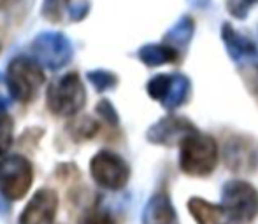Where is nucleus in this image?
<instances>
[{
    "label": "nucleus",
    "mask_w": 258,
    "mask_h": 224,
    "mask_svg": "<svg viewBox=\"0 0 258 224\" xmlns=\"http://www.w3.org/2000/svg\"><path fill=\"white\" fill-rule=\"evenodd\" d=\"M90 173L93 180L105 189H121L130 179V168L121 156L111 151H100L90 161Z\"/></svg>",
    "instance_id": "6"
},
{
    "label": "nucleus",
    "mask_w": 258,
    "mask_h": 224,
    "mask_svg": "<svg viewBox=\"0 0 258 224\" xmlns=\"http://www.w3.org/2000/svg\"><path fill=\"white\" fill-rule=\"evenodd\" d=\"M86 11H88V2H78L76 6L71 7V16L72 20H79V18H83L86 14Z\"/></svg>",
    "instance_id": "22"
},
{
    "label": "nucleus",
    "mask_w": 258,
    "mask_h": 224,
    "mask_svg": "<svg viewBox=\"0 0 258 224\" xmlns=\"http://www.w3.org/2000/svg\"><path fill=\"white\" fill-rule=\"evenodd\" d=\"M13 144V119L9 114L0 110V156L7 153Z\"/></svg>",
    "instance_id": "16"
},
{
    "label": "nucleus",
    "mask_w": 258,
    "mask_h": 224,
    "mask_svg": "<svg viewBox=\"0 0 258 224\" xmlns=\"http://www.w3.org/2000/svg\"><path fill=\"white\" fill-rule=\"evenodd\" d=\"M225 165L232 172H253L258 165V147L253 140L237 135L227 139L223 146Z\"/></svg>",
    "instance_id": "9"
},
{
    "label": "nucleus",
    "mask_w": 258,
    "mask_h": 224,
    "mask_svg": "<svg viewBox=\"0 0 258 224\" xmlns=\"http://www.w3.org/2000/svg\"><path fill=\"white\" fill-rule=\"evenodd\" d=\"M79 224H114V222H112V219L109 214H105L102 210H95V212L86 214Z\"/></svg>",
    "instance_id": "20"
},
{
    "label": "nucleus",
    "mask_w": 258,
    "mask_h": 224,
    "mask_svg": "<svg viewBox=\"0 0 258 224\" xmlns=\"http://www.w3.org/2000/svg\"><path fill=\"white\" fill-rule=\"evenodd\" d=\"M34 182V167L25 156L11 154L0 160V191L7 200H21Z\"/></svg>",
    "instance_id": "4"
},
{
    "label": "nucleus",
    "mask_w": 258,
    "mask_h": 224,
    "mask_svg": "<svg viewBox=\"0 0 258 224\" xmlns=\"http://www.w3.org/2000/svg\"><path fill=\"white\" fill-rule=\"evenodd\" d=\"M99 112L109 125H118V116H116V110L112 109V105L107 102V100H102V102L99 103Z\"/></svg>",
    "instance_id": "21"
},
{
    "label": "nucleus",
    "mask_w": 258,
    "mask_h": 224,
    "mask_svg": "<svg viewBox=\"0 0 258 224\" xmlns=\"http://www.w3.org/2000/svg\"><path fill=\"white\" fill-rule=\"evenodd\" d=\"M58 210V196L53 189H39L20 215V224H53Z\"/></svg>",
    "instance_id": "11"
},
{
    "label": "nucleus",
    "mask_w": 258,
    "mask_h": 224,
    "mask_svg": "<svg viewBox=\"0 0 258 224\" xmlns=\"http://www.w3.org/2000/svg\"><path fill=\"white\" fill-rule=\"evenodd\" d=\"M241 75L244 79L248 89L253 93V96L258 98V65H248L241 70Z\"/></svg>",
    "instance_id": "19"
},
{
    "label": "nucleus",
    "mask_w": 258,
    "mask_h": 224,
    "mask_svg": "<svg viewBox=\"0 0 258 224\" xmlns=\"http://www.w3.org/2000/svg\"><path fill=\"white\" fill-rule=\"evenodd\" d=\"M86 91L78 74H67L48 89V107L56 116H74L83 109Z\"/></svg>",
    "instance_id": "5"
},
{
    "label": "nucleus",
    "mask_w": 258,
    "mask_h": 224,
    "mask_svg": "<svg viewBox=\"0 0 258 224\" xmlns=\"http://www.w3.org/2000/svg\"><path fill=\"white\" fill-rule=\"evenodd\" d=\"M223 212L235 222H251L258 215V191L246 180H230L221 189Z\"/></svg>",
    "instance_id": "3"
},
{
    "label": "nucleus",
    "mask_w": 258,
    "mask_h": 224,
    "mask_svg": "<svg viewBox=\"0 0 258 224\" xmlns=\"http://www.w3.org/2000/svg\"><path fill=\"white\" fill-rule=\"evenodd\" d=\"M34 51L37 61L49 68H58L71 60L72 49L69 41L60 34H42L35 39Z\"/></svg>",
    "instance_id": "10"
},
{
    "label": "nucleus",
    "mask_w": 258,
    "mask_h": 224,
    "mask_svg": "<svg viewBox=\"0 0 258 224\" xmlns=\"http://www.w3.org/2000/svg\"><path fill=\"white\" fill-rule=\"evenodd\" d=\"M143 224H177V215L165 191L151 196L143 212Z\"/></svg>",
    "instance_id": "12"
},
{
    "label": "nucleus",
    "mask_w": 258,
    "mask_h": 224,
    "mask_svg": "<svg viewBox=\"0 0 258 224\" xmlns=\"http://www.w3.org/2000/svg\"><path fill=\"white\" fill-rule=\"evenodd\" d=\"M139 55L148 67H158V65L172 63L177 60V51L170 46H146L141 49Z\"/></svg>",
    "instance_id": "14"
},
{
    "label": "nucleus",
    "mask_w": 258,
    "mask_h": 224,
    "mask_svg": "<svg viewBox=\"0 0 258 224\" xmlns=\"http://www.w3.org/2000/svg\"><path fill=\"white\" fill-rule=\"evenodd\" d=\"M225 42H227V48L230 51V55L234 60H241L246 56H253L256 53L255 46L251 42L244 41V39L237 37L234 32L230 30V27H225Z\"/></svg>",
    "instance_id": "15"
},
{
    "label": "nucleus",
    "mask_w": 258,
    "mask_h": 224,
    "mask_svg": "<svg viewBox=\"0 0 258 224\" xmlns=\"http://www.w3.org/2000/svg\"><path fill=\"white\" fill-rule=\"evenodd\" d=\"M44 82V72L37 60L18 56L7 67V89L14 100L28 103L35 98Z\"/></svg>",
    "instance_id": "2"
},
{
    "label": "nucleus",
    "mask_w": 258,
    "mask_h": 224,
    "mask_svg": "<svg viewBox=\"0 0 258 224\" xmlns=\"http://www.w3.org/2000/svg\"><path fill=\"white\" fill-rule=\"evenodd\" d=\"M179 167L186 175L207 177L218 163V146L213 137L195 132L179 144Z\"/></svg>",
    "instance_id": "1"
},
{
    "label": "nucleus",
    "mask_w": 258,
    "mask_h": 224,
    "mask_svg": "<svg viewBox=\"0 0 258 224\" xmlns=\"http://www.w3.org/2000/svg\"><path fill=\"white\" fill-rule=\"evenodd\" d=\"M88 77H90V81L97 86V89H100V91H105V89H109V88H114L116 82H118L116 75H112L111 72H105V70L92 72Z\"/></svg>",
    "instance_id": "18"
},
{
    "label": "nucleus",
    "mask_w": 258,
    "mask_h": 224,
    "mask_svg": "<svg viewBox=\"0 0 258 224\" xmlns=\"http://www.w3.org/2000/svg\"><path fill=\"white\" fill-rule=\"evenodd\" d=\"M190 91V79L183 74H160L148 84L150 96L158 100L167 110H176L184 102H188Z\"/></svg>",
    "instance_id": "7"
},
{
    "label": "nucleus",
    "mask_w": 258,
    "mask_h": 224,
    "mask_svg": "<svg viewBox=\"0 0 258 224\" xmlns=\"http://www.w3.org/2000/svg\"><path fill=\"white\" fill-rule=\"evenodd\" d=\"M69 6V0H44L42 14L49 21H60L61 16L65 14V9Z\"/></svg>",
    "instance_id": "17"
},
{
    "label": "nucleus",
    "mask_w": 258,
    "mask_h": 224,
    "mask_svg": "<svg viewBox=\"0 0 258 224\" xmlns=\"http://www.w3.org/2000/svg\"><path fill=\"white\" fill-rule=\"evenodd\" d=\"M195 132L199 130L190 119L181 118V116H167L151 126L148 132V140L153 144H160V146L172 147L176 144H181L188 135Z\"/></svg>",
    "instance_id": "8"
},
{
    "label": "nucleus",
    "mask_w": 258,
    "mask_h": 224,
    "mask_svg": "<svg viewBox=\"0 0 258 224\" xmlns=\"http://www.w3.org/2000/svg\"><path fill=\"white\" fill-rule=\"evenodd\" d=\"M13 2L14 0H0V9H6V7H9Z\"/></svg>",
    "instance_id": "23"
},
{
    "label": "nucleus",
    "mask_w": 258,
    "mask_h": 224,
    "mask_svg": "<svg viewBox=\"0 0 258 224\" xmlns=\"http://www.w3.org/2000/svg\"><path fill=\"white\" fill-rule=\"evenodd\" d=\"M188 210L194 215L197 224H218L221 215L225 214L221 205H214L199 196L188 200Z\"/></svg>",
    "instance_id": "13"
}]
</instances>
